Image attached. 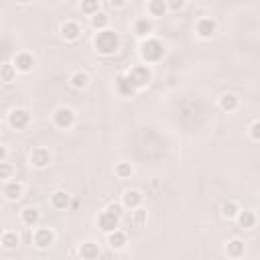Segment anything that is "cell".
<instances>
[{"label": "cell", "mask_w": 260, "mask_h": 260, "mask_svg": "<svg viewBox=\"0 0 260 260\" xmlns=\"http://www.w3.org/2000/svg\"><path fill=\"white\" fill-rule=\"evenodd\" d=\"M94 47L100 55H114L120 47V37L112 29L98 31V35L94 37Z\"/></svg>", "instance_id": "6da1fadb"}, {"label": "cell", "mask_w": 260, "mask_h": 260, "mask_svg": "<svg viewBox=\"0 0 260 260\" xmlns=\"http://www.w3.org/2000/svg\"><path fill=\"white\" fill-rule=\"evenodd\" d=\"M163 55H165V45L159 39H146L140 45V57L146 63H157L163 59Z\"/></svg>", "instance_id": "7a4b0ae2"}, {"label": "cell", "mask_w": 260, "mask_h": 260, "mask_svg": "<svg viewBox=\"0 0 260 260\" xmlns=\"http://www.w3.org/2000/svg\"><path fill=\"white\" fill-rule=\"evenodd\" d=\"M128 77H130V81H132V85L136 90H142V88H146V85L150 83L153 73H150L148 65H134V67L128 71Z\"/></svg>", "instance_id": "3957f363"}, {"label": "cell", "mask_w": 260, "mask_h": 260, "mask_svg": "<svg viewBox=\"0 0 260 260\" xmlns=\"http://www.w3.org/2000/svg\"><path fill=\"white\" fill-rule=\"evenodd\" d=\"M53 122H55L57 128L67 130V128H71L75 124V112L71 110V108H65V106L57 108L55 114H53Z\"/></svg>", "instance_id": "277c9868"}, {"label": "cell", "mask_w": 260, "mask_h": 260, "mask_svg": "<svg viewBox=\"0 0 260 260\" xmlns=\"http://www.w3.org/2000/svg\"><path fill=\"white\" fill-rule=\"evenodd\" d=\"M8 124L14 130H25L31 124V112L25 110V108H14V110L8 114Z\"/></svg>", "instance_id": "5b68a950"}, {"label": "cell", "mask_w": 260, "mask_h": 260, "mask_svg": "<svg viewBox=\"0 0 260 260\" xmlns=\"http://www.w3.org/2000/svg\"><path fill=\"white\" fill-rule=\"evenodd\" d=\"M118 224H120V215H116V213L110 211V209H106V211H102V213L98 215V228H100L102 232H106V234L118 230Z\"/></svg>", "instance_id": "8992f818"}, {"label": "cell", "mask_w": 260, "mask_h": 260, "mask_svg": "<svg viewBox=\"0 0 260 260\" xmlns=\"http://www.w3.org/2000/svg\"><path fill=\"white\" fill-rule=\"evenodd\" d=\"M29 161H31V165H33L35 169H45V167L51 163V153H49V148H45V146L33 148Z\"/></svg>", "instance_id": "52a82bcc"}, {"label": "cell", "mask_w": 260, "mask_h": 260, "mask_svg": "<svg viewBox=\"0 0 260 260\" xmlns=\"http://www.w3.org/2000/svg\"><path fill=\"white\" fill-rule=\"evenodd\" d=\"M12 63H14L16 71H20V73H29V71H33V67H35V63H37V61H35V57H33L31 53L20 51V53L14 55Z\"/></svg>", "instance_id": "ba28073f"}, {"label": "cell", "mask_w": 260, "mask_h": 260, "mask_svg": "<svg viewBox=\"0 0 260 260\" xmlns=\"http://www.w3.org/2000/svg\"><path fill=\"white\" fill-rule=\"evenodd\" d=\"M55 242V234L49 230V228H39L35 234H33V244L37 248H49L51 244Z\"/></svg>", "instance_id": "9c48e42d"}, {"label": "cell", "mask_w": 260, "mask_h": 260, "mask_svg": "<svg viewBox=\"0 0 260 260\" xmlns=\"http://www.w3.org/2000/svg\"><path fill=\"white\" fill-rule=\"evenodd\" d=\"M215 31H218V25H215L213 18H199L197 25H195V33L201 39H211L215 35Z\"/></svg>", "instance_id": "30bf717a"}, {"label": "cell", "mask_w": 260, "mask_h": 260, "mask_svg": "<svg viewBox=\"0 0 260 260\" xmlns=\"http://www.w3.org/2000/svg\"><path fill=\"white\" fill-rule=\"evenodd\" d=\"M142 199H144V195H142L138 189H128V191H124V195H122V205H124L126 209H136V207L142 205Z\"/></svg>", "instance_id": "8fae6325"}, {"label": "cell", "mask_w": 260, "mask_h": 260, "mask_svg": "<svg viewBox=\"0 0 260 260\" xmlns=\"http://www.w3.org/2000/svg\"><path fill=\"white\" fill-rule=\"evenodd\" d=\"M114 85H116V92H118L120 96H124V98H130V96L136 92V88L132 85V81H130L128 73H120V75L116 77Z\"/></svg>", "instance_id": "7c38bea8"}, {"label": "cell", "mask_w": 260, "mask_h": 260, "mask_svg": "<svg viewBox=\"0 0 260 260\" xmlns=\"http://www.w3.org/2000/svg\"><path fill=\"white\" fill-rule=\"evenodd\" d=\"M79 35H81V27H79L77 23H73V20H67V23L61 25V37H63V39L75 41Z\"/></svg>", "instance_id": "4fadbf2b"}, {"label": "cell", "mask_w": 260, "mask_h": 260, "mask_svg": "<svg viewBox=\"0 0 260 260\" xmlns=\"http://www.w3.org/2000/svg\"><path fill=\"white\" fill-rule=\"evenodd\" d=\"M132 31H134L136 37H150V33H153V20H150V18H138V20H134Z\"/></svg>", "instance_id": "5bb4252c"}, {"label": "cell", "mask_w": 260, "mask_h": 260, "mask_svg": "<svg viewBox=\"0 0 260 260\" xmlns=\"http://www.w3.org/2000/svg\"><path fill=\"white\" fill-rule=\"evenodd\" d=\"M4 197H6L8 201L20 199V197H23V185H20L18 181H8V183L4 185Z\"/></svg>", "instance_id": "9a60e30c"}, {"label": "cell", "mask_w": 260, "mask_h": 260, "mask_svg": "<svg viewBox=\"0 0 260 260\" xmlns=\"http://www.w3.org/2000/svg\"><path fill=\"white\" fill-rule=\"evenodd\" d=\"M146 10L150 16H165L169 6H167V0H148Z\"/></svg>", "instance_id": "2e32d148"}, {"label": "cell", "mask_w": 260, "mask_h": 260, "mask_svg": "<svg viewBox=\"0 0 260 260\" xmlns=\"http://www.w3.org/2000/svg\"><path fill=\"white\" fill-rule=\"evenodd\" d=\"M108 244H110L112 250H122L126 246V234L120 230H114L108 234Z\"/></svg>", "instance_id": "e0dca14e"}, {"label": "cell", "mask_w": 260, "mask_h": 260, "mask_svg": "<svg viewBox=\"0 0 260 260\" xmlns=\"http://www.w3.org/2000/svg\"><path fill=\"white\" fill-rule=\"evenodd\" d=\"M18 242H20V238H18V234L12 232V230H6V232L2 234V238H0V244H2L4 250H12V248H16Z\"/></svg>", "instance_id": "ac0fdd59"}, {"label": "cell", "mask_w": 260, "mask_h": 260, "mask_svg": "<svg viewBox=\"0 0 260 260\" xmlns=\"http://www.w3.org/2000/svg\"><path fill=\"white\" fill-rule=\"evenodd\" d=\"M51 205L55 209H67L69 207V195L65 191H55L51 195Z\"/></svg>", "instance_id": "d6986e66"}, {"label": "cell", "mask_w": 260, "mask_h": 260, "mask_svg": "<svg viewBox=\"0 0 260 260\" xmlns=\"http://www.w3.org/2000/svg\"><path fill=\"white\" fill-rule=\"evenodd\" d=\"M79 256L85 258V260H94V258L100 256V246L94 244V242H85V244H81V248H79Z\"/></svg>", "instance_id": "ffe728a7"}, {"label": "cell", "mask_w": 260, "mask_h": 260, "mask_svg": "<svg viewBox=\"0 0 260 260\" xmlns=\"http://www.w3.org/2000/svg\"><path fill=\"white\" fill-rule=\"evenodd\" d=\"M238 96H234V94H224L222 98H220V108L224 112H234V110H238Z\"/></svg>", "instance_id": "44dd1931"}, {"label": "cell", "mask_w": 260, "mask_h": 260, "mask_svg": "<svg viewBox=\"0 0 260 260\" xmlns=\"http://www.w3.org/2000/svg\"><path fill=\"white\" fill-rule=\"evenodd\" d=\"M69 83H71V88H75V90H85V88H88V83H90V77H88V73H85V71H75L71 75Z\"/></svg>", "instance_id": "7402d4cb"}, {"label": "cell", "mask_w": 260, "mask_h": 260, "mask_svg": "<svg viewBox=\"0 0 260 260\" xmlns=\"http://www.w3.org/2000/svg\"><path fill=\"white\" fill-rule=\"evenodd\" d=\"M20 220H23L25 226H35L39 222V209L37 207H25L20 211Z\"/></svg>", "instance_id": "603a6c76"}, {"label": "cell", "mask_w": 260, "mask_h": 260, "mask_svg": "<svg viewBox=\"0 0 260 260\" xmlns=\"http://www.w3.org/2000/svg\"><path fill=\"white\" fill-rule=\"evenodd\" d=\"M226 250H228V256H232V258H240V256L244 254V242H242V240H238V238H234V240L228 242Z\"/></svg>", "instance_id": "cb8c5ba5"}, {"label": "cell", "mask_w": 260, "mask_h": 260, "mask_svg": "<svg viewBox=\"0 0 260 260\" xmlns=\"http://www.w3.org/2000/svg\"><path fill=\"white\" fill-rule=\"evenodd\" d=\"M238 222H240V226L242 228H246V230H250V228H254V224H256V215L252 213V211H240L238 213Z\"/></svg>", "instance_id": "d4e9b609"}, {"label": "cell", "mask_w": 260, "mask_h": 260, "mask_svg": "<svg viewBox=\"0 0 260 260\" xmlns=\"http://www.w3.org/2000/svg\"><path fill=\"white\" fill-rule=\"evenodd\" d=\"M114 175L118 179H130V177H132V165H130V163H118L114 167Z\"/></svg>", "instance_id": "484cf974"}, {"label": "cell", "mask_w": 260, "mask_h": 260, "mask_svg": "<svg viewBox=\"0 0 260 260\" xmlns=\"http://www.w3.org/2000/svg\"><path fill=\"white\" fill-rule=\"evenodd\" d=\"M81 12L94 16L96 12H100V0H81Z\"/></svg>", "instance_id": "4316f807"}, {"label": "cell", "mask_w": 260, "mask_h": 260, "mask_svg": "<svg viewBox=\"0 0 260 260\" xmlns=\"http://www.w3.org/2000/svg\"><path fill=\"white\" fill-rule=\"evenodd\" d=\"M238 213H240V207H238V203L228 201V203L222 205V215H224V218L234 220V218H238Z\"/></svg>", "instance_id": "83f0119b"}, {"label": "cell", "mask_w": 260, "mask_h": 260, "mask_svg": "<svg viewBox=\"0 0 260 260\" xmlns=\"http://www.w3.org/2000/svg\"><path fill=\"white\" fill-rule=\"evenodd\" d=\"M146 209H142V207H136V209H132V226L134 228H142L144 224H146Z\"/></svg>", "instance_id": "f1b7e54d"}, {"label": "cell", "mask_w": 260, "mask_h": 260, "mask_svg": "<svg viewBox=\"0 0 260 260\" xmlns=\"http://www.w3.org/2000/svg\"><path fill=\"white\" fill-rule=\"evenodd\" d=\"M92 27L94 29H98V31H104V29H108V16L104 14V12H96L94 16H92Z\"/></svg>", "instance_id": "f546056e"}, {"label": "cell", "mask_w": 260, "mask_h": 260, "mask_svg": "<svg viewBox=\"0 0 260 260\" xmlns=\"http://www.w3.org/2000/svg\"><path fill=\"white\" fill-rule=\"evenodd\" d=\"M16 75V67H14V63H4L2 65V81L4 83H10Z\"/></svg>", "instance_id": "4dcf8cb0"}, {"label": "cell", "mask_w": 260, "mask_h": 260, "mask_svg": "<svg viewBox=\"0 0 260 260\" xmlns=\"http://www.w3.org/2000/svg\"><path fill=\"white\" fill-rule=\"evenodd\" d=\"M10 175H12V167H10V163L2 161V163H0V177H2V179H10Z\"/></svg>", "instance_id": "1f68e13d"}, {"label": "cell", "mask_w": 260, "mask_h": 260, "mask_svg": "<svg viewBox=\"0 0 260 260\" xmlns=\"http://www.w3.org/2000/svg\"><path fill=\"white\" fill-rule=\"evenodd\" d=\"M167 6H169V10H173V12H179V10L185 6V0H167Z\"/></svg>", "instance_id": "d6a6232c"}, {"label": "cell", "mask_w": 260, "mask_h": 260, "mask_svg": "<svg viewBox=\"0 0 260 260\" xmlns=\"http://www.w3.org/2000/svg\"><path fill=\"white\" fill-rule=\"evenodd\" d=\"M250 136H252V140L260 142V120H258V122H254V124L250 126Z\"/></svg>", "instance_id": "836d02e7"}, {"label": "cell", "mask_w": 260, "mask_h": 260, "mask_svg": "<svg viewBox=\"0 0 260 260\" xmlns=\"http://www.w3.org/2000/svg\"><path fill=\"white\" fill-rule=\"evenodd\" d=\"M122 203H110V205H108V209H110V211H114L116 215H120V218H122Z\"/></svg>", "instance_id": "e575fe53"}, {"label": "cell", "mask_w": 260, "mask_h": 260, "mask_svg": "<svg viewBox=\"0 0 260 260\" xmlns=\"http://www.w3.org/2000/svg\"><path fill=\"white\" fill-rule=\"evenodd\" d=\"M110 4H112L114 8H122V6L126 4V0H110Z\"/></svg>", "instance_id": "d590c367"}, {"label": "cell", "mask_w": 260, "mask_h": 260, "mask_svg": "<svg viewBox=\"0 0 260 260\" xmlns=\"http://www.w3.org/2000/svg\"><path fill=\"white\" fill-rule=\"evenodd\" d=\"M2 161H6V146L0 148V163H2Z\"/></svg>", "instance_id": "8d00e7d4"}, {"label": "cell", "mask_w": 260, "mask_h": 260, "mask_svg": "<svg viewBox=\"0 0 260 260\" xmlns=\"http://www.w3.org/2000/svg\"><path fill=\"white\" fill-rule=\"evenodd\" d=\"M16 2H20V4H29L31 0H16Z\"/></svg>", "instance_id": "74e56055"}]
</instances>
